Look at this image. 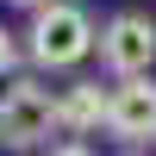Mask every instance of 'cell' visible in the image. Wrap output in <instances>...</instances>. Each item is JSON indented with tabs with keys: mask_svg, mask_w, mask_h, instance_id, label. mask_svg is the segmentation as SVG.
<instances>
[{
	"mask_svg": "<svg viewBox=\"0 0 156 156\" xmlns=\"http://www.w3.org/2000/svg\"><path fill=\"white\" fill-rule=\"evenodd\" d=\"M94 44H100L94 19H87L81 6H69V0L37 6V19H31V62L37 69H75Z\"/></svg>",
	"mask_w": 156,
	"mask_h": 156,
	"instance_id": "6da1fadb",
	"label": "cell"
},
{
	"mask_svg": "<svg viewBox=\"0 0 156 156\" xmlns=\"http://www.w3.org/2000/svg\"><path fill=\"white\" fill-rule=\"evenodd\" d=\"M50 131H62L50 87H37V81H6L0 87V144L6 150H31Z\"/></svg>",
	"mask_w": 156,
	"mask_h": 156,
	"instance_id": "7a4b0ae2",
	"label": "cell"
},
{
	"mask_svg": "<svg viewBox=\"0 0 156 156\" xmlns=\"http://www.w3.org/2000/svg\"><path fill=\"white\" fill-rule=\"evenodd\" d=\"M100 62H106L119 81L150 75V62H156V25L144 12H119V19L100 31Z\"/></svg>",
	"mask_w": 156,
	"mask_h": 156,
	"instance_id": "3957f363",
	"label": "cell"
},
{
	"mask_svg": "<svg viewBox=\"0 0 156 156\" xmlns=\"http://www.w3.org/2000/svg\"><path fill=\"white\" fill-rule=\"evenodd\" d=\"M106 131H112V137H125V144L156 137V81H150V75H137V81H119V87H112Z\"/></svg>",
	"mask_w": 156,
	"mask_h": 156,
	"instance_id": "277c9868",
	"label": "cell"
},
{
	"mask_svg": "<svg viewBox=\"0 0 156 156\" xmlns=\"http://www.w3.org/2000/svg\"><path fill=\"white\" fill-rule=\"evenodd\" d=\"M106 106H112V94H100L94 81H75V87H62V94H56L62 131H94V125H106Z\"/></svg>",
	"mask_w": 156,
	"mask_h": 156,
	"instance_id": "5b68a950",
	"label": "cell"
},
{
	"mask_svg": "<svg viewBox=\"0 0 156 156\" xmlns=\"http://www.w3.org/2000/svg\"><path fill=\"white\" fill-rule=\"evenodd\" d=\"M12 56H19V44H12V31H6V25H0V75L12 69Z\"/></svg>",
	"mask_w": 156,
	"mask_h": 156,
	"instance_id": "8992f818",
	"label": "cell"
},
{
	"mask_svg": "<svg viewBox=\"0 0 156 156\" xmlns=\"http://www.w3.org/2000/svg\"><path fill=\"white\" fill-rule=\"evenodd\" d=\"M50 156H87V150L81 144H62V150H50Z\"/></svg>",
	"mask_w": 156,
	"mask_h": 156,
	"instance_id": "52a82bcc",
	"label": "cell"
},
{
	"mask_svg": "<svg viewBox=\"0 0 156 156\" xmlns=\"http://www.w3.org/2000/svg\"><path fill=\"white\" fill-rule=\"evenodd\" d=\"M19 6H50V0H19Z\"/></svg>",
	"mask_w": 156,
	"mask_h": 156,
	"instance_id": "ba28073f",
	"label": "cell"
},
{
	"mask_svg": "<svg viewBox=\"0 0 156 156\" xmlns=\"http://www.w3.org/2000/svg\"><path fill=\"white\" fill-rule=\"evenodd\" d=\"M150 144H156V137H150Z\"/></svg>",
	"mask_w": 156,
	"mask_h": 156,
	"instance_id": "9c48e42d",
	"label": "cell"
}]
</instances>
